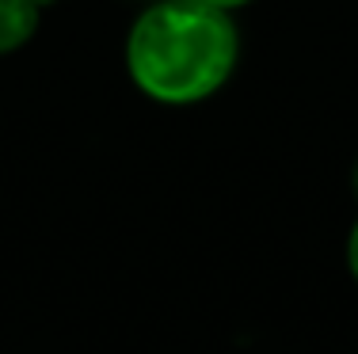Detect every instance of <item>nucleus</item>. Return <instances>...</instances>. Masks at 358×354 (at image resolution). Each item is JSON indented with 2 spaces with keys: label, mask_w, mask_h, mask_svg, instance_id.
<instances>
[{
  "label": "nucleus",
  "mask_w": 358,
  "mask_h": 354,
  "mask_svg": "<svg viewBox=\"0 0 358 354\" xmlns=\"http://www.w3.org/2000/svg\"><path fill=\"white\" fill-rule=\"evenodd\" d=\"M241 57L233 15L206 0H157L126 35V69L141 96L191 107L217 96Z\"/></svg>",
  "instance_id": "obj_1"
},
{
  "label": "nucleus",
  "mask_w": 358,
  "mask_h": 354,
  "mask_svg": "<svg viewBox=\"0 0 358 354\" xmlns=\"http://www.w3.org/2000/svg\"><path fill=\"white\" fill-rule=\"evenodd\" d=\"M347 267H351V278L358 282V221H355L351 236H347Z\"/></svg>",
  "instance_id": "obj_3"
},
{
  "label": "nucleus",
  "mask_w": 358,
  "mask_h": 354,
  "mask_svg": "<svg viewBox=\"0 0 358 354\" xmlns=\"http://www.w3.org/2000/svg\"><path fill=\"white\" fill-rule=\"evenodd\" d=\"M355 191H358V164H355Z\"/></svg>",
  "instance_id": "obj_5"
},
{
  "label": "nucleus",
  "mask_w": 358,
  "mask_h": 354,
  "mask_svg": "<svg viewBox=\"0 0 358 354\" xmlns=\"http://www.w3.org/2000/svg\"><path fill=\"white\" fill-rule=\"evenodd\" d=\"M35 4H54V0H35Z\"/></svg>",
  "instance_id": "obj_6"
},
{
  "label": "nucleus",
  "mask_w": 358,
  "mask_h": 354,
  "mask_svg": "<svg viewBox=\"0 0 358 354\" xmlns=\"http://www.w3.org/2000/svg\"><path fill=\"white\" fill-rule=\"evenodd\" d=\"M206 4H217V8H225V12H233V8H244V4H252V0H206Z\"/></svg>",
  "instance_id": "obj_4"
},
{
  "label": "nucleus",
  "mask_w": 358,
  "mask_h": 354,
  "mask_svg": "<svg viewBox=\"0 0 358 354\" xmlns=\"http://www.w3.org/2000/svg\"><path fill=\"white\" fill-rule=\"evenodd\" d=\"M38 8L35 0H0V54H15L35 38Z\"/></svg>",
  "instance_id": "obj_2"
}]
</instances>
